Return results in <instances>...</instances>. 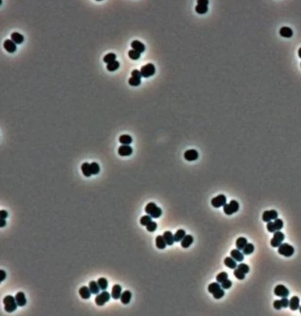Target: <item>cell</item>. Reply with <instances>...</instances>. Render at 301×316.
<instances>
[{"mask_svg": "<svg viewBox=\"0 0 301 316\" xmlns=\"http://www.w3.org/2000/svg\"><path fill=\"white\" fill-rule=\"evenodd\" d=\"M230 256L235 261L238 262H242L244 260V254L238 249H233L230 251Z\"/></svg>", "mask_w": 301, "mask_h": 316, "instance_id": "cell-15", "label": "cell"}, {"mask_svg": "<svg viewBox=\"0 0 301 316\" xmlns=\"http://www.w3.org/2000/svg\"><path fill=\"white\" fill-rule=\"evenodd\" d=\"M273 224L276 231H279L284 227V222L280 218H276L273 221Z\"/></svg>", "mask_w": 301, "mask_h": 316, "instance_id": "cell-41", "label": "cell"}, {"mask_svg": "<svg viewBox=\"0 0 301 316\" xmlns=\"http://www.w3.org/2000/svg\"><path fill=\"white\" fill-rule=\"evenodd\" d=\"M0 273H1V281H2L6 278V273H5V271H4L2 270H0Z\"/></svg>", "mask_w": 301, "mask_h": 316, "instance_id": "cell-55", "label": "cell"}, {"mask_svg": "<svg viewBox=\"0 0 301 316\" xmlns=\"http://www.w3.org/2000/svg\"><path fill=\"white\" fill-rule=\"evenodd\" d=\"M284 240V234L280 231H276L274 232L273 237L270 240V245L273 247H279Z\"/></svg>", "mask_w": 301, "mask_h": 316, "instance_id": "cell-5", "label": "cell"}, {"mask_svg": "<svg viewBox=\"0 0 301 316\" xmlns=\"http://www.w3.org/2000/svg\"><path fill=\"white\" fill-rule=\"evenodd\" d=\"M152 221V217L150 215H145L143 216L140 219V223L142 226H147Z\"/></svg>", "mask_w": 301, "mask_h": 316, "instance_id": "cell-38", "label": "cell"}, {"mask_svg": "<svg viewBox=\"0 0 301 316\" xmlns=\"http://www.w3.org/2000/svg\"><path fill=\"white\" fill-rule=\"evenodd\" d=\"M122 287L119 284H115L113 286L111 292V296L113 299L118 300L120 299L122 294Z\"/></svg>", "mask_w": 301, "mask_h": 316, "instance_id": "cell-20", "label": "cell"}, {"mask_svg": "<svg viewBox=\"0 0 301 316\" xmlns=\"http://www.w3.org/2000/svg\"></svg>", "mask_w": 301, "mask_h": 316, "instance_id": "cell-59", "label": "cell"}, {"mask_svg": "<svg viewBox=\"0 0 301 316\" xmlns=\"http://www.w3.org/2000/svg\"><path fill=\"white\" fill-rule=\"evenodd\" d=\"M223 207V210L225 214L230 216L239 210V204L237 201L231 200L229 204H226Z\"/></svg>", "mask_w": 301, "mask_h": 316, "instance_id": "cell-4", "label": "cell"}, {"mask_svg": "<svg viewBox=\"0 0 301 316\" xmlns=\"http://www.w3.org/2000/svg\"><path fill=\"white\" fill-rule=\"evenodd\" d=\"M195 11L198 14H204L208 12V6L206 5L198 4L195 7Z\"/></svg>", "mask_w": 301, "mask_h": 316, "instance_id": "cell-36", "label": "cell"}, {"mask_svg": "<svg viewBox=\"0 0 301 316\" xmlns=\"http://www.w3.org/2000/svg\"><path fill=\"white\" fill-rule=\"evenodd\" d=\"M225 295V291L223 289L220 288L217 291H215L214 293H213V297L214 299L217 300H219L222 299Z\"/></svg>", "mask_w": 301, "mask_h": 316, "instance_id": "cell-44", "label": "cell"}, {"mask_svg": "<svg viewBox=\"0 0 301 316\" xmlns=\"http://www.w3.org/2000/svg\"><path fill=\"white\" fill-rule=\"evenodd\" d=\"M128 55L131 59L133 60H137L140 58L141 54L134 50H131L129 51Z\"/></svg>", "mask_w": 301, "mask_h": 316, "instance_id": "cell-42", "label": "cell"}, {"mask_svg": "<svg viewBox=\"0 0 301 316\" xmlns=\"http://www.w3.org/2000/svg\"><path fill=\"white\" fill-rule=\"evenodd\" d=\"M274 294L278 297H288L289 295V290L284 285L279 284L276 285L274 289Z\"/></svg>", "mask_w": 301, "mask_h": 316, "instance_id": "cell-8", "label": "cell"}, {"mask_svg": "<svg viewBox=\"0 0 301 316\" xmlns=\"http://www.w3.org/2000/svg\"><path fill=\"white\" fill-rule=\"evenodd\" d=\"M90 170L92 174H98L100 171V167L99 164L96 162H92L90 164Z\"/></svg>", "mask_w": 301, "mask_h": 316, "instance_id": "cell-35", "label": "cell"}, {"mask_svg": "<svg viewBox=\"0 0 301 316\" xmlns=\"http://www.w3.org/2000/svg\"><path fill=\"white\" fill-rule=\"evenodd\" d=\"M8 212L6 210H2L0 211V218L1 219H5L8 217Z\"/></svg>", "mask_w": 301, "mask_h": 316, "instance_id": "cell-53", "label": "cell"}, {"mask_svg": "<svg viewBox=\"0 0 301 316\" xmlns=\"http://www.w3.org/2000/svg\"><path fill=\"white\" fill-rule=\"evenodd\" d=\"M163 237L166 243L168 245H172L174 242V238L172 233L170 231H166L164 233Z\"/></svg>", "mask_w": 301, "mask_h": 316, "instance_id": "cell-23", "label": "cell"}, {"mask_svg": "<svg viewBox=\"0 0 301 316\" xmlns=\"http://www.w3.org/2000/svg\"><path fill=\"white\" fill-rule=\"evenodd\" d=\"M282 307L284 308H287L289 306V301L287 299V297H282V299L281 300Z\"/></svg>", "mask_w": 301, "mask_h": 316, "instance_id": "cell-50", "label": "cell"}, {"mask_svg": "<svg viewBox=\"0 0 301 316\" xmlns=\"http://www.w3.org/2000/svg\"><path fill=\"white\" fill-rule=\"evenodd\" d=\"M81 169L84 175H85L87 177H90L91 176L92 174H91V170H90V164L88 162H84L81 165Z\"/></svg>", "mask_w": 301, "mask_h": 316, "instance_id": "cell-25", "label": "cell"}, {"mask_svg": "<svg viewBox=\"0 0 301 316\" xmlns=\"http://www.w3.org/2000/svg\"><path fill=\"white\" fill-rule=\"evenodd\" d=\"M6 225V221L5 219H1V223H0V227H4Z\"/></svg>", "mask_w": 301, "mask_h": 316, "instance_id": "cell-56", "label": "cell"}, {"mask_svg": "<svg viewBox=\"0 0 301 316\" xmlns=\"http://www.w3.org/2000/svg\"><path fill=\"white\" fill-rule=\"evenodd\" d=\"M157 224L155 221H151L150 223L147 226V230L149 232H153L157 229Z\"/></svg>", "mask_w": 301, "mask_h": 316, "instance_id": "cell-47", "label": "cell"}, {"mask_svg": "<svg viewBox=\"0 0 301 316\" xmlns=\"http://www.w3.org/2000/svg\"><path fill=\"white\" fill-rule=\"evenodd\" d=\"M79 294L82 299L88 300L91 297V293L89 287L87 286H82L79 290Z\"/></svg>", "mask_w": 301, "mask_h": 316, "instance_id": "cell-19", "label": "cell"}, {"mask_svg": "<svg viewBox=\"0 0 301 316\" xmlns=\"http://www.w3.org/2000/svg\"><path fill=\"white\" fill-rule=\"evenodd\" d=\"M89 288L91 293L93 294H98L100 292V287L97 283L94 281H91L89 283Z\"/></svg>", "mask_w": 301, "mask_h": 316, "instance_id": "cell-30", "label": "cell"}, {"mask_svg": "<svg viewBox=\"0 0 301 316\" xmlns=\"http://www.w3.org/2000/svg\"><path fill=\"white\" fill-rule=\"evenodd\" d=\"M273 307L276 310H281L282 307L281 301L279 300H276L273 302Z\"/></svg>", "mask_w": 301, "mask_h": 316, "instance_id": "cell-52", "label": "cell"}, {"mask_svg": "<svg viewBox=\"0 0 301 316\" xmlns=\"http://www.w3.org/2000/svg\"><path fill=\"white\" fill-rule=\"evenodd\" d=\"M247 244L248 240L245 237H239L236 241V247L239 250H242Z\"/></svg>", "mask_w": 301, "mask_h": 316, "instance_id": "cell-27", "label": "cell"}, {"mask_svg": "<svg viewBox=\"0 0 301 316\" xmlns=\"http://www.w3.org/2000/svg\"><path fill=\"white\" fill-rule=\"evenodd\" d=\"M133 153V149L129 145H122L118 149V153L122 157L131 156Z\"/></svg>", "mask_w": 301, "mask_h": 316, "instance_id": "cell-11", "label": "cell"}, {"mask_svg": "<svg viewBox=\"0 0 301 316\" xmlns=\"http://www.w3.org/2000/svg\"><path fill=\"white\" fill-rule=\"evenodd\" d=\"M16 302L18 306H24L27 303V300L25 296V294L23 292H18L15 297Z\"/></svg>", "mask_w": 301, "mask_h": 316, "instance_id": "cell-17", "label": "cell"}, {"mask_svg": "<svg viewBox=\"0 0 301 316\" xmlns=\"http://www.w3.org/2000/svg\"><path fill=\"white\" fill-rule=\"evenodd\" d=\"M278 213L275 210H266L263 212L262 214V220L264 222L268 223L271 221V220H275L278 218Z\"/></svg>", "mask_w": 301, "mask_h": 316, "instance_id": "cell-9", "label": "cell"}, {"mask_svg": "<svg viewBox=\"0 0 301 316\" xmlns=\"http://www.w3.org/2000/svg\"><path fill=\"white\" fill-rule=\"evenodd\" d=\"M238 269L244 273V274H248L249 272V267L245 263H241L238 266Z\"/></svg>", "mask_w": 301, "mask_h": 316, "instance_id": "cell-43", "label": "cell"}, {"mask_svg": "<svg viewBox=\"0 0 301 316\" xmlns=\"http://www.w3.org/2000/svg\"><path fill=\"white\" fill-rule=\"evenodd\" d=\"M299 309H300V313H301V307H300V308H299Z\"/></svg>", "mask_w": 301, "mask_h": 316, "instance_id": "cell-58", "label": "cell"}, {"mask_svg": "<svg viewBox=\"0 0 301 316\" xmlns=\"http://www.w3.org/2000/svg\"><path fill=\"white\" fill-rule=\"evenodd\" d=\"M278 253L285 257H290L294 254L295 249L293 246L285 242L282 243L278 248Z\"/></svg>", "mask_w": 301, "mask_h": 316, "instance_id": "cell-3", "label": "cell"}, {"mask_svg": "<svg viewBox=\"0 0 301 316\" xmlns=\"http://www.w3.org/2000/svg\"><path fill=\"white\" fill-rule=\"evenodd\" d=\"M155 244H156V247L158 248L161 249V250H162L166 248V246L167 245L163 237V236H161V235L158 236L156 237Z\"/></svg>", "mask_w": 301, "mask_h": 316, "instance_id": "cell-24", "label": "cell"}, {"mask_svg": "<svg viewBox=\"0 0 301 316\" xmlns=\"http://www.w3.org/2000/svg\"><path fill=\"white\" fill-rule=\"evenodd\" d=\"M279 34L283 37L290 38L293 36V31L288 27H283L280 29Z\"/></svg>", "mask_w": 301, "mask_h": 316, "instance_id": "cell-22", "label": "cell"}, {"mask_svg": "<svg viewBox=\"0 0 301 316\" xmlns=\"http://www.w3.org/2000/svg\"><path fill=\"white\" fill-rule=\"evenodd\" d=\"M184 158L188 161H193L196 160L199 157L198 151L195 149H190L187 150L184 154Z\"/></svg>", "mask_w": 301, "mask_h": 316, "instance_id": "cell-12", "label": "cell"}, {"mask_svg": "<svg viewBox=\"0 0 301 316\" xmlns=\"http://www.w3.org/2000/svg\"><path fill=\"white\" fill-rule=\"evenodd\" d=\"M233 274L237 279L240 280H242L245 278V274H244V273L239 270L238 269L234 270Z\"/></svg>", "mask_w": 301, "mask_h": 316, "instance_id": "cell-46", "label": "cell"}, {"mask_svg": "<svg viewBox=\"0 0 301 316\" xmlns=\"http://www.w3.org/2000/svg\"><path fill=\"white\" fill-rule=\"evenodd\" d=\"M119 67V63L118 61H115L113 63L108 64L107 68L109 71H114Z\"/></svg>", "mask_w": 301, "mask_h": 316, "instance_id": "cell-39", "label": "cell"}, {"mask_svg": "<svg viewBox=\"0 0 301 316\" xmlns=\"http://www.w3.org/2000/svg\"><path fill=\"white\" fill-rule=\"evenodd\" d=\"M131 75H132V77H135V78H137V79H141V77H142V75L141 74V72L137 70H133L132 73H131Z\"/></svg>", "mask_w": 301, "mask_h": 316, "instance_id": "cell-51", "label": "cell"}, {"mask_svg": "<svg viewBox=\"0 0 301 316\" xmlns=\"http://www.w3.org/2000/svg\"><path fill=\"white\" fill-rule=\"evenodd\" d=\"M128 82H129V84L131 86L137 87L141 84V79L132 77L129 79Z\"/></svg>", "mask_w": 301, "mask_h": 316, "instance_id": "cell-45", "label": "cell"}, {"mask_svg": "<svg viewBox=\"0 0 301 316\" xmlns=\"http://www.w3.org/2000/svg\"><path fill=\"white\" fill-rule=\"evenodd\" d=\"M220 288H221V285H220L219 283L214 282V283H212L211 284H210L208 285V290L209 293H210L211 294H213V293H214L215 291H217V290H218Z\"/></svg>", "mask_w": 301, "mask_h": 316, "instance_id": "cell-34", "label": "cell"}, {"mask_svg": "<svg viewBox=\"0 0 301 316\" xmlns=\"http://www.w3.org/2000/svg\"><path fill=\"white\" fill-rule=\"evenodd\" d=\"M116 55L113 53H109L107 55H105V56L104 57V59H103V61L104 62L107 63V64H110L111 63H113V61H115V59H116Z\"/></svg>", "mask_w": 301, "mask_h": 316, "instance_id": "cell-37", "label": "cell"}, {"mask_svg": "<svg viewBox=\"0 0 301 316\" xmlns=\"http://www.w3.org/2000/svg\"><path fill=\"white\" fill-rule=\"evenodd\" d=\"M255 250V247L252 243H248L242 250V253L245 255L251 254Z\"/></svg>", "mask_w": 301, "mask_h": 316, "instance_id": "cell-33", "label": "cell"}, {"mask_svg": "<svg viewBox=\"0 0 301 316\" xmlns=\"http://www.w3.org/2000/svg\"><path fill=\"white\" fill-rule=\"evenodd\" d=\"M131 297H132L131 292L129 290H125L121 294V296L120 297L121 301L122 304L125 305L128 304L131 301Z\"/></svg>", "mask_w": 301, "mask_h": 316, "instance_id": "cell-18", "label": "cell"}, {"mask_svg": "<svg viewBox=\"0 0 301 316\" xmlns=\"http://www.w3.org/2000/svg\"><path fill=\"white\" fill-rule=\"evenodd\" d=\"M3 303L4 304V309L8 313L14 312L18 306L15 299L11 295L7 296L4 299Z\"/></svg>", "mask_w": 301, "mask_h": 316, "instance_id": "cell-2", "label": "cell"}, {"mask_svg": "<svg viewBox=\"0 0 301 316\" xmlns=\"http://www.w3.org/2000/svg\"><path fill=\"white\" fill-rule=\"evenodd\" d=\"M298 55L300 57V58H301V48H300L299 49V51H298Z\"/></svg>", "mask_w": 301, "mask_h": 316, "instance_id": "cell-57", "label": "cell"}, {"mask_svg": "<svg viewBox=\"0 0 301 316\" xmlns=\"http://www.w3.org/2000/svg\"><path fill=\"white\" fill-rule=\"evenodd\" d=\"M197 2H198V4L204 5H206V6H208L209 4V1L207 0H198Z\"/></svg>", "mask_w": 301, "mask_h": 316, "instance_id": "cell-54", "label": "cell"}, {"mask_svg": "<svg viewBox=\"0 0 301 316\" xmlns=\"http://www.w3.org/2000/svg\"><path fill=\"white\" fill-rule=\"evenodd\" d=\"M266 229L268 230V231L270 233H274L276 232V230L275 229V227H274V224H273V222H272V221H269L267 223V225H266Z\"/></svg>", "mask_w": 301, "mask_h": 316, "instance_id": "cell-49", "label": "cell"}, {"mask_svg": "<svg viewBox=\"0 0 301 316\" xmlns=\"http://www.w3.org/2000/svg\"><path fill=\"white\" fill-rule=\"evenodd\" d=\"M131 46L133 48L134 50L138 52L140 54L144 52L145 50V45L143 43H142L141 42H140V41H138V40L133 41L131 42Z\"/></svg>", "mask_w": 301, "mask_h": 316, "instance_id": "cell-14", "label": "cell"}, {"mask_svg": "<svg viewBox=\"0 0 301 316\" xmlns=\"http://www.w3.org/2000/svg\"><path fill=\"white\" fill-rule=\"evenodd\" d=\"M110 297L111 296L108 291H103L101 293L96 296L95 301L97 306H102L110 300Z\"/></svg>", "mask_w": 301, "mask_h": 316, "instance_id": "cell-6", "label": "cell"}, {"mask_svg": "<svg viewBox=\"0 0 301 316\" xmlns=\"http://www.w3.org/2000/svg\"><path fill=\"white\" fill-rule=\"evenodd\" d=\"M228 278V274L227 273H226L225 272H221L220 273H219L217 276V277H216V280H217V282L219 283H223Z\"/></svg>", "mask_w": 301, "mask_h": 316, "instance_id": "cell-40", "label": "cell"}, {"mask_svg": "<svg viewBox=\"0 0 301 316\" xmlns=\"http://www.w3.org/2000/svg\"><path fill=\"white\" fill-rule=\"evenodd\" d=\"M119 141L122 145H129L132 142V138L129 135L124 134L119 137Z\"/></svg>", "mask_w": 301, "mask_h": 316, "instance_id": "cell-26", "label": "cell"}, {"mask_svg": "<svg viewBox=\"0 0 301 316\" xmlns=\"http://www.w3.org/2000/svg\"><path fill=\"white\" fill-rule=\"evenodd\" d=\"M221 284H221V287L223 289H226V290L232 287V282L230 280H228V279L226 280L225 281H224Z\"/></svg>", "mask_w": 301, "mask_h": 316, "instance_id": "cell-48", "label": "cell"}, {"mask_svg": "<svg viewBox=\"0 0 301 316\" xmlns=\"http://www.w3.org/2000/svg\"><path fill=\"white\" fill-rule=\"evenodd\" d=\"M300 299L298 296H293L289 300V308L293 311L297 310L299 309L300 305Z\"/></svg>", "mask_w": 301, "mask_h": 316, "instance_id": "cell-16", "label": "cell"}, {"mask_svg": "<svg viewBox=\"0 0 301 316\" xmlns=\"http://www.w3.org/2000/svg\"><path fill=\"white\" fill-rule=\"evenodd\" d=\"M186 236V232L183 229L178 230L174 235V241L175 242L181 241Z\"/></svg>", "mask_w": 301, "mask_h": 316, "instance_id": "cell-31", "label": "cell"}, {"mask_svg": "<svg viewBox=\"0 0 301 316\" xmlns=\"http://www.w3.org/2000/svg\"><path fill=\"white\" fill-rule=\"evenodd\" d=\"M224 264L226 266L230 269H235L237 267V264L236 261L232 257H227L224 260Z\"/></svg>", "mask_w": 301, "mask_h": 316, "instance_id": "cell-28", "label": "cell"}, {"mask_svg": "<svg viewBox=\"0 0 301 316\" xmlns=\"http://www.w3.org/2000/svg\"><path fill=\"white\" fill-rule=\"evenodd\" d=\"M11 40L13 41L16 44H20L23 42L24 37L23 35L18 33H13L11 35Z\"/></svg>", "mask_w": 301, "mask_h": 316, "instance_id": "cell-29", "label": "cell"}, {"mask_svg": "<svg viewBox=\"0 0 301 316\" xmlns=\"http://www.w3.org/2000/svg\"><path fill=\"white\" fill-rule=\"evenodd\" d=\"M140 72L142 75V77L144 78H148L150 76H152L155 74V67L153 64L149 63L142 67Z\"/></svg>", "mask_w": 301, "mask_h": 316, "instance_id": "cell-7", "label": "cell"}, {"mask_svg": "<svg viewBox=\"0 0 301 316\" xmlns=\"http://www.w3.org/2000/svg\"><path fill=\"white\" fill-rule=\"evenodd\" d=\"M4 48L9 53H14L17 50L16 44L13 41L9 39L5 40L4 42Z\"/></svg>", "mask_w": 301, "mask_h": 316, "instance_id": "cell-13", "label": "cell"}, {"mask_svg": "<svg viewBox=\"0 0 301 316\" xmlns=\"http://www.w3.org/2000/svg\"><path fill=\"white\" fill-rule=\"evenodd\" d=\"M193 242V238L191 235H186L185 237L181 240V245L182 248H189Z\"/></svg>", "mask_w": 301, "mask_h": 316, "instance_id": "cell-21", "label": "cell"}, {"mask_svg": "<svg viewBox=\"0 0 301 316\" xmlns=\"http://www.w3.org/2000/svg\"><path fill=\"white\" fill-rule=\"evenodd\" d=\"M226 204V197L224 194H220L215 197L213 198L211 200V204L215 208H220L225 205Z\"/></svg>", "mask_w": 301, "mask_h": 316, "instance_id": "cell-10", "label": "cell"}, {"mask_svg": "<svg viewBox=\"0 0 301 316\" xmlns=\"http://www.w3.org/2000/svg\"><path fill=\"white\" fill-rule=\"evenodd\" d=\"M97 283L100 288V289L103 291H105L107 290L108 286V282L107 281V280L105 278H104V277H101V278H100L98 281H97Z\"/></svg>", "mask_w": 301, "mask_h": 316, "instance_id": "cell-32", "label": "cell"}, {"mask_svg": "<svg viewBox=\"0 0 301 316\" xmlns=\"http://www.w3.org/2000/svg\"><path fill=\"white\" fill-rule=\"evenodd\" d=\"M145 211L148 215H150L152 218H159L162 214V210L161 208L158 207L154 202H150L146 205L145 208Z\"/></svg>", "mask_w": 301, "mask_h": 316, "instance_id": "cell-1", "label": "cell"}]
</instances>
